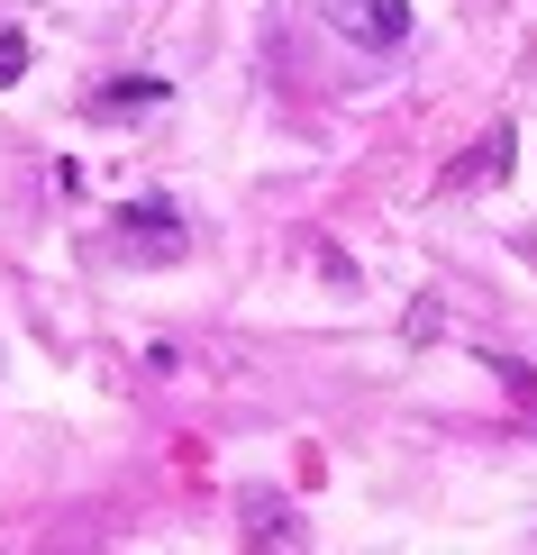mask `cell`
Listing matches in <instances>:
<instances>
[{
    "label": "cell",
    "instance_id": "6da1fadb",
    "mask_svg": "<svg viewBox=\"0 0 537 555\" xmlns=\"http://www.w3.org/2000/svg\"><path fill=\"white\" fill-rule=\"evenodd\" d=\"M319 18L356 46H401L410 37V0H319Z\"/></svg>",
    "mask_w": 537,
    "mask_h": 555
},
{
    "label": "cell",
    "instance_id": "7a4b0ae2",
    "mask_svg": "<svg viewBox=\"0 0 537 555\" xmlns=\"http://www.w3.org/2000/svg\"><path fill=\"white\" fill-rule=\"evenodd\" d=\"M119 246L128 256H182V228L165 201H146V210H119Z\"/></svg>",
    "mask_w": 537,
    "mask_h": 555
},
{
    "label": "cell",
    "instance_id": "3957f363",
    "mask_svg": "<svg viewBox=\"0 0 537 555\" xmlns=\"http://www.w3.org/2000/svg\"><path fill=\"white\" fill-rule=\"evenodd\" d=\"M146 101H165V82H146V74L119 82V91H101V109H146Z\"/></svg>",
    "mask_w": 537,
    "mask_h": 555
},
{
    "label": "cell",
    "instance_id": "277c9868",
    "mask_svg": "<svg viewBox=\"0 0 537 555\" xmlns=\"http://www.w3.org/2000/svg\"><path fill=\"white\" fill-rule=\"evenodd\" d=\"M18 74H28V37L0 28V82H18Z\"/></svg>",
    "mask_w": 537,
    "mask_h": 555
},
{
    "label": "cell",
    "instance_id": "5b68a950",
    "mask_svg": "<svg viewBox=\"0 0 537 555\" xmlns=\"http://www.w3.org/2000/svg\"><path fill=\"white\" fill-rule=\"evenodd\" d=\"M246 538H283V546H292L301 528H292V511H255V519H246Z\"/></svg>",
    "mask_w": 537,
    "mask_h": 555
}]
</instances>
